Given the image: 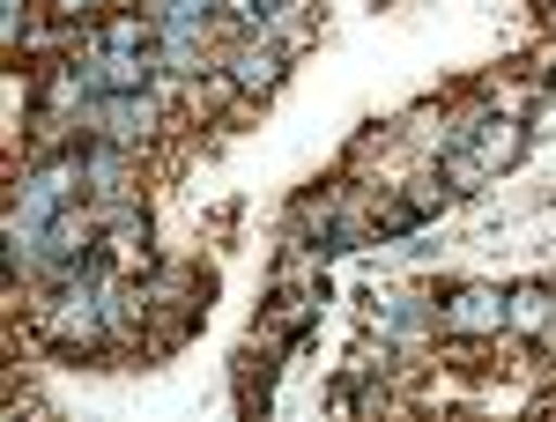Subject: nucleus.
Wrapping results in <instances>:
<instances>
[{
  "label": "nucleus",
  "mask_w": 556,
  "mask_h": 422,
  "mask_svg": "<svg viewBox=\"0 0 556 422\" xmlns=\"http://www.w3.org/2000/svg\"><path fill=\"white\" fill-rule=\"evenodd\" d=\"M505 327V296L490 290H460L445 304V334H497Z\"/></svg>",
  "instance_id": "nucleus-1"
},
{
  "label": "nucleus",
  "mask_w": 556,
  "mask_h": 422,
  "mask_svg": "<svg viewBox=\"0 0 556 422\" xmlns=\"http://www.w3.org/2000/svg\"><path fill=\"white\" fill-rule=\"evenodd\" d=\"M230 67H238V82H245V89H267L275 75H282V60H275V52H238Z\"/></svg>",
  "instance_id": "nucleus-2"
},
{
  "label": "nucleus",
  "mask_w": 556,
  "mask_h": 422,
  "mask_svg": "<svg viewBox=\"0 0 556 422\" xmlns=\"http://www.w3.org/2000/svg\"><path fill=\"white\" fill-rule=\"evenodd\" d=\"M89 8H97V0H60V15H89Z\"/></svg>",
  "instance_id": "nucleus-3"
}]
</instances>
